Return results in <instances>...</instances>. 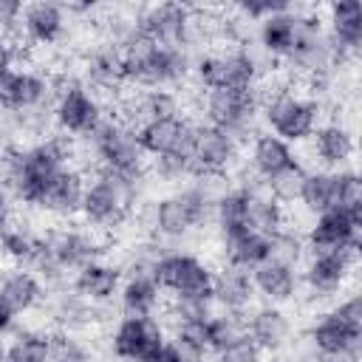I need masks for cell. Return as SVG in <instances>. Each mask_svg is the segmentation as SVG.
<instances>
[{"mask_svg":"<svg viewBox=\"0 0 362 362\" xmlns=\"http://www.w3.org/2000/svg\"><path fill=\"white\" fill-rule=\"evenodd\" d=\"M119 57H122V79L127 85H141L150 90L175 85L189 74V57L184 48L156 45L147 37H141L133 25L119 42Z\"/></svg>","mask_w":362,"mask_h":362,"instance_id":"obj_1","label":"cell"},{"mask_svg":"<svg viewBox=\"0 0 362 362\" xmlns=\"http://www.w3.org/2000/svg\"><path fill=\"white\" fill-rule=\"evenodd\" d=\"M68 167V144L62 139H45L25 150H14L6 158V178L23 204L40 206L48 184Z\"/></svg>","mask_w":362,"mask_h":362,"instance_id":"obj_2","label":"cell"},{"mask_svg":"<svg viewBox=\"0 0 362 362\" xmlns=\"http://www.w3.org/2000/svg\"><path fill=\"white\" fill-rule=\"evenodd\" d=\"M136 184L130 178H122L116 173L99 170L93 175V181L85 184V195H82V218L93 226V229H116L122 226L136 204Z\"/></svg>","mask_w":362,"mask_h":362,"instance_id":"obj_3","label":"cell"},{"mask_svg":"<svg viewBox=\"0 0 362 362\" xmlns=\"http://www.w3.org/2000/svg\"><path fill=\"white\" fill-rule=\"evenodd\" d=\"M99 170L116 173L122 178L139 181L144 173V153L136 141V130L122 119H102V124L88 136Z\"/></svg>","mask_w":362,"mask_h":362,"instance_id":"obj_4","label":"cell"},{"mask_svg":"<svg viewBox=\"0 0 362 362\" xmlns=\"http://www.w3.org/2000/svg\"><path fill=\"white\" fill-rule=\"evenodd\" d=\"M311 345L322 356H359L362 339V297L351 294L337 308L322 314L308 331Z\"/></svg>","mask_w":362,"mask_h":362,"instance_id":"obj_5","label":"cell"},{"mask_svg":"<svg viewBox=\"0 0 362 362\" xmlns=\"http://www.w3.org/2000/svg\"><path fill=\"white\" fill-rule=\"evenodd\" d=\"M212 206H215V201L209 198V192L204 187H198V184L184 187V189L156 201L153 229L161 238H184L209 218Z\"/></svg>","mask_w":362,"mask_h":362,"instance_id":"obj_6","label":"cell"},{"mask_svg":"<svg viewBox=\"0 0 362 362\" xmlns=\"http://www.w3.org/2000/svg\"><path fill=\"white\" fill-rule=\"evenodd\" d=\"M102 246L90 232L82 229H51L45 238H40V252L34 266L42 269V274H59L65 269H82L85 263L96 260Z\"/></svg>","mask_w":362,"mask_h":362,"instance_id":"obj_7","label":"cell"},{"mask_svg":"<svg viewBox=\"0 0 362 362\" xmlns=\"http://www.w3.org/2000/svg\"><path fill=\"white\" fill-rule=\"evenodd\" d=\"M263 116L277 139H283L286 144H294V141H305L308 136H314L317 119H320V105L314 99L297 96L291 90H277L266 102Z\"/></svg>","mask_w":362,"mask_h":362,"instance_id":"obj_8","label":"cell"},{"mask_svg":"<svg viewBox=\"0 0 362 362\" xmlns=\"http://www.w3.org/2000/svg\"><path fill=\"white\" fill-rule=\"evenodd\" d=\"M195 79L198 85L209 90H238V88H255L257 82V59L249 51H226V54H204L195 62Z\"/></svg>","mask_w":362,"mask_h":362,"instance_id":"obj_9","label":"cell"},{"mask_svg":"<svg viewBox=\"0 0 362 362\" xmlns=\"http://www.w3.org/2000/svg\"><path fill=\"white\" fill-rule=\"evenodd\" d=\"M192 25H195L192 8L189 6H181V3H158V6H150L133 23V28L141 37H147L156 45H167V48H184L189 42Z\"/></svg>","mask_w":362,"mask_h":362,"instance_id":"obj_10","label":"cell"},{"mask_svg":"<svg viewBox=\"0 0 362 362\" xmlns=\"http://www.w3.org/2000/svg\"><path fill=\"white\" fill-rule=\"evenodd\" d=\"M260 107L257 88H238V90H209L204 99L206 124L235 136L246 130Z\"/></svg>","mask_w":362,"mask_h":362,"instance_id":"obj_11","label":"cell"},{"mask_svg":"<svg viewBox=\"0 0 362 362\" xmlns=\"http://www.w3.org/2000/svg\"><path fill=\"white\" fill-rule=\"evenodd\" d=\"M192 122L184 116H167L153 119L136 127V141L144 156L153 158H187L189 161V144H192ZM192 164V161H189Z\"/></svg>","mask_w":362,"mask_h":362,"instance_id":"obj_12","label":"cell"},{"mask_svg":"<svg viewBox=\"0 0 362 362\" xmlns=\"http://www.w3.org/2000/svg\"><path fill=\"white\" fill-rule=\"evenodd\" d=\"M235 156H238L235 136H229L212 124L192 127V144H189L192 175H221L223 170H229Z\"/></svg>","mask_w":362,"mask_h":362,"instance_id":"obj_13","label":"cell"},{"mask_svg":"<svg viewBox=\"0 0 362 362\" xmlns=\"http://www.w3.org/2000/svg\"><path fill=\"white\" fill-rule=\"evenodd\" d=\"M57 124L65 133L74 136H90L102 124V105L93 93H88L79 82H68L57 93V107H54Z\"/></svg>","mask_w":362,"mask_h":362,"instance_id":"obj_14","label":"cell"},{"mask_svg":"<svg viewBox=\"0 0 362 362\" xmlns=\"http://www.w3.org/2000/svg\"><path fill=\"white\" fill-rule=\"evenodd\" d=\"M359 226H362V215H354L345 209H325L314 218L311 229L305 232V243L314 252L359 249Z\"/></svg>","mask_w":362,"mask_h":362,"instance_id":"obj_15","label":"cell"},{"mask_svg":"<svg viewBox=\"0 0 362 362\" xmlns=\"http://www.w3.org/2000/svg\"><path fill=\"white\" fill-rule=\"evenodd\" d=\"M164 342L161 325L153 317H124L113 331V354L124 362H144Z\"/></svg>","mask_w":362,"mask_h":362,"instance_id":"obj_16","label":"cell"},{"mask_svg":"<svg viewBox=\"0 0 362 362\" xmlns=\"http://www.w3.org/2000/svg\"><path fill=\"white\" fill-rule=\"evenodd\" d=\"M356 252L359 249H325V252H314L311 260L305 263V286L320 294L328 297L334 294L351 274L354 263H356Z\"/></svg>","mask_w":362,"mask_h":362,"instance_id":"obj_17","label":"cell"},{"mask_svg":"<svg viewBox=\"0 0 362 362\" xmlns=\"http://www.w3.org/2000/svg\"><path fill=\"white\" fill-rule=\"evenodd\" d=\"M328 54L331 62L356 54L362 45V3L359 0H339L328 6Z\"/></svg>","mask_w":362,"mask_h":362,"instance_id":"obj_18","label":"cell"},{"mask_svg":"<svg viewBox=\"0 0 362 362\" xmlns=\"http://www.w3.org/2000/svg\"><path fill=\"white\" fill-rule=\"evenodd\" d=\"M82 195H85V175L74 167H65L48 184V189L40 201V209H45L57 218H71V215L79 212Z\"/></svg>","mask_w":362,"mask_h":362,"instance_id":"obj_19","label":"cell"},{"mask_svg":"<svg viewBox=\"0 0 362 362\" xmlns=\"http://www.w3.org/2000/svg\"><path fill=\"white\" fill-rule=\"evenodd\" d=\"M243 331L252 337V342L260 348V351H280L286 342H288V334H291V322L288 317L277 308V305H260L252 311V317L243 322Z\"/></svg>","mask_w":362,"mask_h":362,"instance_id":"obj_20","label":"cell"},{"mask_svg":"<svg viewBox=\"0 0 362 362\" xmlns=\"http://www.w3.org/2000/svg\"><path fill=\"white\" fill-rule=\"evenodd\" d=\"M300 28H303V14H297L291 6L266 17L260 23V45L277 57V59H288L297 40H300Z\"/></svg>","mask_w":362,"mask_h":362,"instance_id":"obj_21","label":"cell"},{"mask_svg":"<svg viewBox=\"0 0 362 362\" xmlns=\"http://www.w3.org/2000/svg\"><path fill=\"white\" fill-rule=\"evenodd\" d=\"M20 28L23 34L37 42V45H51L62 37L65 31V8L57 6V3H31L23 8V17H20Z\"/></svg>","mask_w":362,"mask_h":362,"instance_id":"obj_22","label":"cell"},{"mask_svg":"<svg viewBox=\"0 0 362 362\" xmlns=\"http://www.w3.org/2000/svg\"><path fill=\"white\" fill-rule=\"evenodd\" d=\"M48 93V82L34 71H11L0 79V105L8 110H31Z\"/></svg>","mask_w":362,"mask_h":362,"instance_id":"obj_23","label":"cell"},{"mask_svg":"<svg viewBox=\"0 0 362 362\" xmlns=\"http://www.w3.org/2000/svg\"><path fill=\"white\" fill-rule=\"evenodd\" d=\"M249 274H252L255 291H260L272 305L288 303L297 294V272L288 263H280V260H272L269 257L266 263H260Z\"/></svg>","mask_w":362,"mask_h":362,"instance_id":"obj_24","label":"cell"},{"mask_svg":"<svg viewBox=\"0 0 362 362\" xmlns=\"http://www.w3.org/2000/svg\"><path fill=\"white\" fill-rule=\"evenodd\" d=\"M252 164H255L257 175L266 178V181H272V178H277V175H283V173L300 167V161H297L291 144H286V141L277 139L274 133H263V136L255 139Z\"/></svg>","mask_w":362,"mask_h":362,"instance_id":"obj_25","label":"cell"},{"mask_svg":"<svg viewBox=\"0 0 362 362\" xmlns=\"http://www.w3.org/2000/svg\"><path fill=\"white\" fill-rule=\"evenodd\" d=\"M223 257H226V266L252 272L272 257V235L246 229L240 235L223 238Z\"/></svg>","mask_w":362,"mask_h":362,"instance_id":"obj_26","label":"cell"},{"mask_svg":"<svg viewBox=\"0 0 362 362\" xmlns=\"http://www.w3.org/2000/svg\"><path fill=\"white\" fill-rule=\"evenodd\" d=\"M119 280H122V272L116 266L102 263V260H90L76 272L74 291L88 303H107L119 291Z\"/></svg>","mask_w":362,"mask_h":362,"instance_id":"obj_27","label":"cell"},{"mask_svg":"<svg viewBox=\"0 0 362 362\" xmlns=\"http://www.w3.org/2000/svg\"><path fill=\"white\" fill-rule=\"evenodd\" d=\"M255 297V286H252V274L235 266H223L221 274H215L212 283V300L223 305L226 314H243V308L252 303Z\"/></svg>","mask_w":362,"mask_h":362,"instance_id":"obj_28","label":"cell"},{"mask_svg":"<svg viewBox=\"0 0 362 362\" xmlns=\"http://www.w3.org/2000/svg\"><path fill=\"white\" fill-rule=\"evenodd\" d=\"M249 198H252V189L249 187H238V189H229L223 192L212 212H215V223L221 229L223 238H232V235H240L249 226Z\"/></svg>","mask_w":362,"mask_h":362,"instance_id":"obj_29","label":"cell"},{"mask_svg":"<svg viewBox=\"0 0 362 362\" xmlns=\"http://www.w3.org/2000/svg\"><path fill=\"white\" fill-rule=\"evenodd\" d=\"M42 297V283L37 280V274H31L28 269H11L3 280H0V300L14 311H31Z\"/></svg>","mask_w":362,"mask_h":362,"instance_id":"obj_30","label":"cell"},{"mask_svg":"<svg viewBox=\"0 0 362 362\" xmlns=\"http://www.w3.org/2000/svg\"><path fill=\"white\" fill-rule=\"evenodd\" d=\"M158 291L161 288L156 286L150 272H139V274L127 277V283L119 291L124 317H153V311L158 305Z\"/></svg>","mask_w":362,"mask_h":362,"instance_id":"obj_31","label":"cell"},{"mask_svg":"<svg viewBox=\"0 0 362 362\" xmlns=\"http://www.w3.org/2000/svg\"><path fill=\"white\" fill-rule=\"evenodd\" d=\"M314 153L328 167H342L354 156V136L342 124H322L314 130Z\"/></svg>","mask_w":362,"mask_h":362,"instance_id":"obj_32","label":"cell"},{"mask_svg":"<svg viewBox=\"0 0 362 362\" xmlns=\"http://www.w3.org/2000/svg\"><path fill=\"white\" fill-rule=\"evenodd\" d=\"M297 198L314 215H320L325 209H334V198H337L334 173H305Z\"/></svg>","mask_w":362,"mask_h":362,"instance_id":"obj_33","label":"cell"},{"mask_svg":"<svg viewBox=\"0 0 362 362\" xmlns=\"http://www.w3.org/2000/svg\"><path fill=\"white\" fill-rule=\"evenodd\" d=\"M40 252V238L28 235L25 229H14V226H3L0 229V255L17 266H28L37 260Z\"/></svg>","mask_w":362,"mask_h":362,"instance_id":"obj_34","label":"cell"},{"mask_svg":"<svg viewBox=\"0 0 362 362\" xmlns=\"http://www.w3.org/2000/svg\"><path fill=\"white\" fill-rule=\"evenodd\" d=\"M8 362H48L51 359V337L40 331H23L6 351Z\"/></svg>","mask_w":362,"mask_h":362,"instance_id":"obj_35","label":"cell"},{"mask_svg":"<svg viewBox=\"0 0 362 362\" xmlns=\"http://www.w3.org/2000/svg\"><path fill=\"white\" fill-rule=\"evenodd\" d=\"M88 76L93 85L99 88H116L124 85L122 79V57L119 48H105L99 54H93V59L88 62Z\"/></svg>","mask_w":362,"mask_h":362,"instance_id":"obj_36","label":"cell"},{"mask_svg":"<svg viewBox=\"0 0 362 362\" xmlns=\"http://www.w3.org/2000/svg\"><path fill=\"white\" fill-rule=\"evenodd\" d=\"M209 317V314H206ZM206 317H195V320H181L175 325V345L187 354V356H204L209 354V339H206Z\"/></svg>","mask_w":362,"mask_h":362,"instance_id":"obj_37","label":"cell"},{"mask_svg":"<svg viewBox=\"0 0 362 362\" xmlns=\"http://www.w3.org/2000/svg\"><path fill=\"white\" fill-rule=\"evenodd\" d=\"M334 184H337L334 209L362 215V181H359V175L354 170H339V173H334Z\"/></svg>","mask_w":362,"mask_h":362,"instance_id":"obj_38","label":"cell"},{"mask_svg":"<svg viewBox=\"0 0 362 362\" xmlns=\"http://www.w3.org/2000/svg\"><path fill=\"white\" fill-rule=\"evenodd\" d=\"M260 348L252 342V337L246 334V331H240V334H235L215 356H218V362H260Z\"/></svg>","mask_w":362,"mask_h":362,"instance_id":"obj_39","label":"cell"},{"mask_svg":"<svg viewBox=\"0 0 362 362\" xmlns=\"http://www.w3.org/2000/svg\"><path fill=\"white\" fill-rule=\"evenodd\" d=\"M48 362H90V354L85 351V345L79 339H74L71 334H54L51 337V359Z\"/></svg>","mask_w":362,"mask_h":362,"instance_id":"obj_40","label":"cell"},{"mask_svg":"<svg viewBox=\"0 0 362 362\" xmlns=\"http://www.w3.org/2000/svg\"><path fill=\"white\" fill-rule=\"evenodd\" d=\"M303 255V240L288 232V229H277L272 235V260H280V263H288V266H297Z\"/></svg>","mask_w":362,"mask_h":362,"instance_id":"obj_41","label":"cell"},{"mask_svg":"<svg viewBox=\"0 0 362 362\" xmlns=\"http://www.w3.org/2000/svg\"><path fill=\"white\" fill-rule=\"evenodd\" d=\"M303 175H305V170H303V167H294V170H288V173H283V175H277V178L266 181V184H269V195H272L277 204L294 201V198H297V192H300Z\"/></svg>","mask_w":362,"mask_h":362,"instance_id":"obj_42","label":"cell"},{"mask_svg":"<svg viewBox=\"0 0 362 362\" xmlns=\"http://www.w3.org/2000/svg\"><path fill=\"white\" fill-rule=\"evenodd\" d=\"M90 305L88 300H82L76 291L74 294H62L59 303H57V320H62L68 328H76L85 322V314H90Z\"/></svg>","mask_w":362,"mask_h":362,"instance_id":"obj_43","label":"cell"},{"mask_svg":"<svg viewBox=\"0 0 362 362\" xmlns=\"http://www.w3.org/2000/svg\"><path fill=\"white\" fill-rule=\"evenodd\" d=\"M283 8H288V3H272V0H249V3H240L238 6V11L246 17V20H257V23H263L266 17H272V14H277V11H283Z\"/></svg>","mask_w":362,"mask_h":362,"instance_id":"obj_44","label":"cell"},{"mask_svg":"<svg viewBox=\"0 0 362 362\" xmlns=\"http://www.w3.org/2000/svg\"><path fill=\"white\" fill-rule=\"evenodd\" d=\"M23 8L25 6L20 0H0V34L3 31H11L14 25H20Z\"/></svg>","mask_w":362,"mask_h":362,"instance_id":"obj_45","label":"cell"},{"mask_svg":"<svg viewBox=\"0 0 362 362\" xmlns=\"http://www.w3.org/2000/svg\"><path fill=\"white\" fill-rule=\"evenodd\" d=\"M144 362H189V356H187L175 342H167V339H164Z\"/></svg>","mask_w":362,"mask_h":362,"instance_id":"obj_46","label":"cell"},{"mask_svg":"<svg viewBox=\"0 0 362 362\" xmlns=\"http://www.w3.org/2000/svg\"><path fill=\"white\" fill-rule=\"evenodd\" d=\"M14 57H17L14 42H11L6 34H0V79L14 71V68H11V65H14Z\"/></svg>","mask_w":362,"mask_h":362,"instance_id":"obj_47","label":"cell"},{"mask_svg":"<svg viewBox=\"0 0 362 362\" xmlns=\"http://www.w3.org/2000/svg\"><path fill=\"white\" fill-rule=\"evenodd\" d=\"M14 317H17V314H14V311L0 300V334H3V331H8V328L14 325Z\"/></svg>","mask_w":362,"mask_h":362,"instance_id":"obj_48","label":"cell"},{"mask_svg":"<svg viewBox=\"0 0 362 362\" xmlns=\"http://www.w3.org/2000/svg\"><path fill=\"white\" fill-rule=\"evenodd\" d=\"M6 218H8V198H6V192L0 189V229L6 226Z\"/></svg>","mask_w":362,"mask_h":362,"instance_id":"obj_49","label":"cell"},{"mask_svg":"<svg viewBox=\"0 0 362 362\" xmlns=\"http://www.w3.org/2000/svg\"><path fill=\"white\" fill-rule=\"evenodd\" d=\"M317 362H356V356H320Z\"/></svg>","mask_w":362,"mask_h":362,"instance_id":"obj_50","label":"cell"}]
</instances>
